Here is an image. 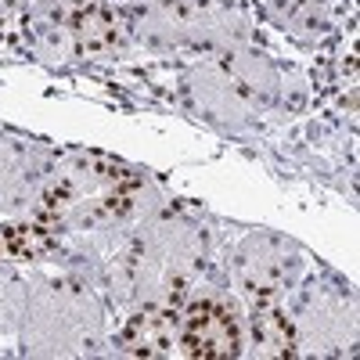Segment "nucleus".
Returning a JSON list of instances; mask_svg holds the SVG:
<instances>
[{"label": "nucleus", "instance_id": "20e7f679", "mask_svg": "<svg viewBox=\"0 0 360 360\" xmlns=\"http://www.w3.org/2000/svg\"><path fill=\"white\" fill-rule=\"evenodd\" d=\"M238 285L249 292L252 303H263V299H281V292L292 285V249L281 245L278 238H249L238 252Z\"/></svg>", "mask_w": 360, "mask_h": 360}, {"label": "nucleus", "instance_id": "f03ea898", "mask_svg": "<svg viewBox=\"0 0 360 360\" xmlns=\"http://www.w3.org/2000/svg\"><path fill=\"white\" fill-rule=\"evenodd\" d=\"M176 349L188 356H234L242 349L238 310L217 292L191 299L188 307H180Z\"/></svg>", "mask_w": 360, "mask_h": 360}, {"label": "nucleus", "instance_id": "6e6552de", "mask_svg": "<svg viewBox=\"0 0 360 360\" xmlns=\"http://www.w3.org/2000/svg\"><path fill=\"white\" fill-rule=\"evenodd\" d=\"M69 33L76 40L79 51L86 54H105L112 47H119V22L105 11V8H83L72 15Z\"/></svg>", "mask_w": 360, "mask_h": 360}, {"label": "nucleus", "instance_id": "423d86ee", "mask_svg": "<svg viewBox=\"0 0 360 360\" xmlns=\"http://www.w3.org/2000/svg\"><path fill=\"white\" fill-rule=\"evenodd\" d=\"M295 324V335H303L310 342H342L353 335V317H349V307H342L339 299L332 295H317L310 303L299 310V317H292Z\"/></svg>", "mask_w": 360, "mask_h": 360}, {"label": "nucleus", "instance_id": "0eeeda50", "mask_svg": "<svg viewBox=\"0 0 360 360\" xmlns=\"http://www.w3.org/2000/svg\"><path fill=\"white\" fill-rule=\"evenodd\" d=\"M252 335H256L259 353L266 356H285L295 349V324H292V314L281 310V299L252 303Z\"/></svg>", "mask_w": 360, "mask_h": 360}, {"label": "nucleus", "instance_id": "7ed1b4c3", "mask_svg": "<svg viewBox=\"0 0 360 360\" xmlns=\"http://www.w3.org/2000/svg\"><path fill=\"white\" fill-rule=\"evenodd\" d=\"M29 321H33V349H83L90 342V328H98V310L83 292L54 285V292L40 299Z\"/></svg>", "mask_w": 360, "mask_h": 360}, {"label": "nucleus", "instance_id": "39448f33", "mask_svg": "<svg viewBox=\"0 0 360 360\" xmlns=\"http://www.w3.org/2000/svg\"><path fill=\"white\" fill-rule=\"evenodd\" d=\"M176 335H180V307L148 303L127 321L119 346L134 356H169V353H180Z\"/></svg>", "mask_w": 360, "mask_h": 360}, {"label": "nucleus", "instance_id": "f257e3e1", "mask_svg": "<svg viewBox=\"0 0 360 360\" xmlns=\"http://www.w3.org/2000/svg\"><path fill=\"white\" fill-rule=\"evenodd\" d=\"M141 180L98 155H72L51 176L44 195V220L54 231L86 234L137 209Z\"/></svg>", "mask_w": 360, "mask_h": 360}]
</instances>
